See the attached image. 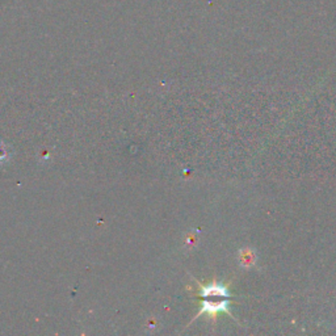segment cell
<instances>
[{
    "instance_id": "1",
    "label": "cell",
    "mask_w": 336,
    "mask_h": 336,
    "mask_svg": "<svg viewBox=\"0 0 336 336\" xmlns=\"http://www.w3.org/2000/svg\"><path fill=\"white\" fill-rule=\"evenodd\" d=\"M200 297H201V310L196 315V318L203 314L216 317L222 313L233 317L230 313V292L225 285L219 283L200 285Z\"/></svg>"
},
{
    "instance_id": "2",
    "label": "cell",
    "mask_w": 336,
    "mask_h": 336,
    "mask_svg": "<svg viewBox=\"0 0 336 336\" xmlns=\"http://www.w3.org/2000/svg\"><path fill=\"white\" fill-rule=\"evenodd\" d=\"M9 158L8 154V147H5V145L3 142H0V164L5 163Z\"/></svg>"
}]
</instances>
